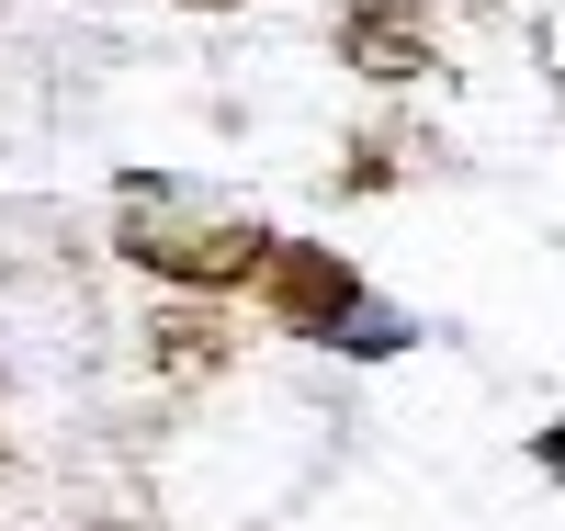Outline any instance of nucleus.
<instances>
[{
	"instance_id": "obj_1",
	"label": "nucleus",
	"mask_w": 565,
	"mask_h": 531,
	"mask_svg": "<svg viewBox=\"0 0 565 531\" xmlns=\"http://www.w3.org/2000/svg\"><path fill=\"white\" fill-rule=\"evenodd\" d=\"M125 261L159 283H193V295H238L271 272V226L238 204H181V192H125Z\"/></svg>"
},
{
	"instance_id": "obj_2",
	"label": "nucleus",
	"mask_w": 565,
	"mask_h": 531,
	"mask_svg": "<svg viewBox=\"0 0 565 531\" xmlns=\"http://www.w3.org/2000/svg\"><path fill=\"white\" fill-rule=\"evenodd\" d=\"M260 295L282 328H306V340H340V328L362 317V283L340 249H317V237H271V272H260Z\"/></svg>"
},
{
	"instance_id": "obj_3",
	"label": "nucleus",
	"mask_w": 565,
	"mask_h": 531,
	"mask_svg": "<svg viewBox=\"0 0 565 531\" xmlns=\"http://www.w3.org/2000/svg\"><path fill=\"white\" fill-rule=\"evenodd\" d=\"M340 57H351L362 79H430V68H441L430 0H351V12H340Z\"/></svg>"
},
{
	"instance_id": "obj_4",
	"label": "nucleus",
	"mask_w": 565,
	"mask_h": 531,
	"mask_svg": "<svg viewBox=\"0 0 565 531\" xmlns=\"http://www.w3.org/2000/svg\"><path fill=\"white\" fill-rule=\"evenodd\" d=\"M543 475H554V487H565V418L543 429Z\"/></svg>"
},
{
	"instance_id": "obj_5",
	"label": "nucleus",
	"mask_w": 565,
	"mask_h": 531,
	"mask_svg": "<svg viewBox=\"0 0 565 531\" xmlns=\"http://www.w3.org/2000/svg\"><path fill=\"white\" fill-rule=\"evenodd\" d=\"M193 12H226V0H193Z\"/></svg>"
}]
</instances>
